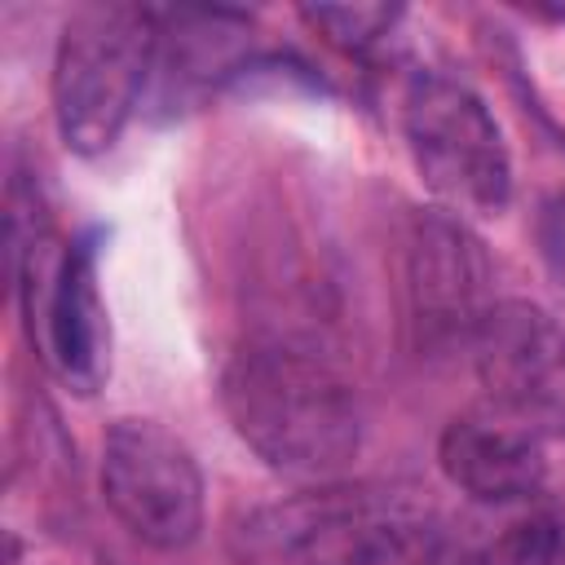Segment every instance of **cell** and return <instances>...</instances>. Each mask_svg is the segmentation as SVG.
<instances>
[{
  "label": "cell",
  "instance_id": "5",
  "mask_svg": "<svg viewBox=\"0 0 565 565\" xmlns=\"http://www.w3.org/2000/svg\"><path fill=\"white\" fill-rule=\"evenodd\" d=\"M411 159L450 216H499L512 194L508 141L490 106L450 75H415L402 97Z\"/></svg>",
  "mask_w": 565,
  "mask_h": 565
},
{
  "label": "cell",
  "instance_id": "6",
  "mask_svg": "<svg viewBox=\"0 0 565 565\" xmlns=\"http://www.w3.org/2000/svg\"><path fill=\"white\" fill-rule=\"evenodd\" d=\"M102 499L124 530L159 552L203 530V472L194 450L154 419H115L102 437Z\"/></svg>",
  "mask_w": 565,
  "mask_h": 565
},
{
  "label": "cell",
  "instance_id": "8",
  "mask_svg": "<svg viewBox=\"0 0 565 565\" xmlns=\"http://www.w3.org/2000/svg\"><path fill=\"white\" fill-rule=\"evenodd\" d=\"M437 463L455 490L486 508H508L530 494H539L547 463L543 441L525 433L521 424L494 415V411H468L446 424L437 441Z\"/></svg>",
  "mask_w": 565,
  "mask_h": 565
},
{
  "label": "cell",
  "instance_id": "11",
  "mask_svg": "<svg viewBox=\"0 0 565 565\" xmlns=\"http://www.w3.org/2000/svg\"><path fill=\"white\" fill-rule=\"evenodd\" d=\"M305 22L322 26L331 44L362 53L397 22V9H388V4H322V9H305Z\"/></svg>",
  "mask_w": 565,
  "mask_h": 565
},
{
  "label": "cell",
  "instance_id": "7",
  "mask_svg": "<svg viewBox=\"0 0 565 565\" xmlns=\"http://www.w3.org/2000/svg\"><path fill=\"white\" fill-rule=\"evenodd\" d=\"M472 371L486 411L521 424L539 441L565 437V327L530 300H494L472 335Z\"/></svg>",
  "mask_w": 565,
  "mask_h": 565
},
{
  "label": "cell",
  "instance_id": "10",
  "mask_svg": "<svg viewBox=\"0 0 565 565\" xmlns=\"http://www.w3.org/2000/svg\"><path fill=\"white\" fill-rule=\"evenodd\" d=\"M561 547V525L547 512L508 516L481 539L441 543L428 565H552Z\"/></svg>",
  "mask_w": 565,
  "mask_h": 565
},
{
  "label": "cell",
  "instance_id": "9",
  "mask_svg": "<svg viewBox=\"0 0 565 565\" xmlns=\"http://www.w3.org/2000/svg\"><path fill=\"white\" fill-rule=\"evenodd\" d=\"M486 265L477 256V243L463 234L455 216H424L419 243H415V305L419 322L433 331H459L472 335L477 318L494 305L481 300Z\"/></svg>",
  "mask_w": 565,
  "mask_h": 565
},
{
  "label": "cell",
  "instance_id": "2",
  "mask_svg": "<svg viewBox=\"0 0 565 565\" xmlns=\"http://www.w3.org/2000/svg\"><path fill=\"white\" fill-rule=\"evenodd\" d=\"M428 525V503L388 481H318L238 512L234 565H388Z\"/></svg>",
  "mask_w": 565,
  "mask_h": 565
},
{
  "label": "cell",
  "instance_id": "3",
  "mask_svg": "<svg viewBox=\"0 0 565 565\" xmlns=\"http://www.w3.org/2000/svg\"><path fill=\"white\" fill-rule=\"evenodd\" d=\"M13 265L35 353L71 393H97L110 366V322L97 291V230L57 238L35 203L18 207Z\"/></svg>",
  "mask_w": 565,
  "mask_h": 565
},
{
  "label": "cell",
  "instance_id": "4",
  "mask_svg": "<svg viewBox=\"0 0 565 565\" xmlns=\"http://www.w3.org/2000/svg\"><path fill=\"white\" fill-rule=\"evenodd\" d=\"M159 53V13L141 4L79 9L53 53V119L75 154H106L132 119Z\"/></svg>",
  "mask_w": 565,
  "mask_h": 565
},
{
  "label": "cell",
  "instance_id": "1",
  "mask_svg": "<svg viewBox=\"0 0 565 565\" xmlns=\"http://www.w3.org/2000/svg\"><path fill=\"white\" fill-rule=\"evenodd\" d=\"M221 402L234 433L287 477L335 481L362 446V406L349 380L278 340H252L230 358Z\"/></svg>",
  "mask_w": 565,
  "mask_h": 565
}]
</instances>
